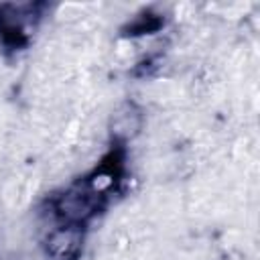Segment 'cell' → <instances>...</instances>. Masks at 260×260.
Returning <instances> with one entry per match:
<instances>
[{
  "label": "cell",
  "mask_w": 260,
  "mask_h": 260,
  "mask_svg": "<svg viewBox=\"0 0 260 260\" xmlns=\"http://www.w3.org/2000/svg\"><path fill=\"white\" fill-rule=\"evenodd\" d=\"M167 24V16L158 10H154L152 6L142 8L138 14H134L122 28H120V37L124 39H136V37H144V35H152L162 30Z\"/></svg>",
  "instance_id": "obj_3"
},
{
  "label": "cell",
  "mask_w": 260,
  "mask_h": 260,
  "mask_svg": "<svg viewBox=\"0 0 260 260\" xmlns=\"http://www.w3.org/2000/svg\"><path fill=\"white\" fill-rule=\"evenodd\" d=\"M128 181V144L116 134L91 169L41 199L35 217L45 258L79 260L93 223L124 195Z\"/></svg>",
  "instance_id": "obj_1"
},
{
  "label": "cell",
  "mask_w": 260,
  "mask_h": 260,
  "mask_svg": "<svg viewBox=\"0 0 260 260\" xmlns=\"http://www.w3.org/2000/svg\"><path fill=\"white\" fill-rule=\"evenodd\" d=\"M51 10L53 4L47 0L0 2V51L6 57H16L26 51Z\"/></svg>",
  "instance_id": "obj_2"
}]
</instances>
